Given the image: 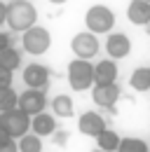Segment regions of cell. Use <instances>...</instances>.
Returning a JSON list of instances; mask_svg holds the SVG:
<instances>
[{
	"label": "cell",
	"mask_w": 150,
	"mask_h": 152,
	"mask_svg": "<svg viewBox=\"0 0 150 152\" xmlns=\"http://www.w3.org/2000/svg\"><path fill=\"white\" fill-rule=\"evenodd\" d=\"M92 152H103V150H92Z\"/></svg>",
	"instance_id": "484cf974"
},
{
	"label": "cell",
	"mask_w": 150,
	"mask_h": 152,
	"mask_svg": "<svg viewBox=\"0 0 150 152\" xmlns=\"http://www.w3.org/2000/svg\"><path fill=\"white\" fill-rule=\"evenodd\" d=\"M127 17L136 26H146V23L150 26V2L148 0H134V2H129Z\"/></svg>",
	"instance_id": "4fadbf2b"
},
{
	"label": "cell",
	"mask_w": 150,
	"mask_h": 152,
	"mask_svg": "<svg viewBox=\"0 0 150 152\" xmlns=\"http://www.w3.org/2000/svg\"><path fill=\"white\" fill-rule=\"evenodd\" d=\"M31 129H33V133H38L40 138H42V136H52V133H56V119H54V115H47V113L35 115Z\"/></svg>",
	"instance_id": "5bb4252c"
},
{
	"label": "cell",
	"mask_w": 150,
	"mask_h": 152,
	"mask_svg": "<svg viewBox=\"0 0 150 152\" xmlns=\"http://www.w3.org/2000/svg\"><path fill=\"white\" fill-rule=\"evenodd\" d=\"M71 49H73V54L77 58H94L99 54V40L94 33H77L73 40H71Z\"/></svg>",
	"instance_id": "8992f818"
},
{
	"label": "cell",
	"mask_w": 150,
	"mask_h": 152,
	"mask_svg": "<svg viewBox=\"0 0 150 152\" xmlns=\"http://www.w3.org/2000/svg\"><path fill=\"white\" fill-rule=\"evenodd\" d=\"M31 126H33L31 115H26L24 110H19V108L0 115V129H2V133L12 136V138H17V140H21V138L28 133Z\"/></svg>",
	"instance_id": "3957f363"
},
{
	"label": "cell",
	"mask_w": 150,
	"mask_h": 152,
	"mask_svg": "<svg viewBox=\"0 0 150 152\" xmlns=\"http://www.w3.org/2000/svg\"><path fill=\"white\" fill-rule=\"evenodd\" d=\"M120 143H122L120 133L110 131V129H106V131H103L99 138H96V145H99V150H103V152H117V150H120Z\"/></svg>",
	"instance_id": "9a60e30c"
},
{
	"label": "cell",
	"mask_w": 150,
	"mask_h": 152,
	"mask_svg": "<svg viewBox=\"0 0 150 152\" xmlns=\"http://www.w3.org/2000/svg\"><path fill=\"white\" fill-rule=\"evenodd\" d=\"M63 140H66V131H59L54 136V143H63Z\"/></svg>",
	"instance_id": "d4e9b609"
},
{
	"label": "cell",
	"mask_w": 150,
	"mask_h": 152,
	"mask_svg": "<svg viewBox=\"0 0 150 152\" xmlns=\"http://www.w3.org/2000/svg\"><path fill=\"white\" fill-rule=\"evenodd\" d=\"M92 98L99 108H112L120 98V87L117 84H96L92 89Z\"/></svg>",
	"instance_id": "30bf717a"
},
{
	"label": "cell",
	"mask_w": 150,
	"mask_h": 152,
	"mask_svg": "<svg viewBox=\"0 0 150 152\" xmlns=\"http://www.w3.org/2000/svg\"><path fill=\"white\" fill-rule=\"evenodd\" d=\"M19 66H21V54H19V49H14V47H10V49H0V68L14 73Z\"/></svg>",
	"instance_id": "ac0fdd59"
},
{
	"label": "cell",
	"mask_w": 150,
	"mask_h": 152,
	"mask_svg": "<svg viewBox=\"0 0 150 152\" xmlns=\"http://www.w3.org/2000/svg\"><path fill=\"white\" fill-rule=\"evenodd\" d=\"M77 129H80V133H85L89 138H99L106 131V119L99 113H82L77 119Z\"/></svg>",
	"instance_id": "9c48e42d"
},
{
	"label": "cell",
	"mask_w": 150,
	"mask_h": 152,
	"mask_svg": "<svg viewBox=\"0 0 150 152\" xmlns=\"http://www.w3.org/2000/svg\"><path fill=\"white\" fill-rule=\"evenodd\" d=\"M148 35H150V26H148Z\"/></svg>",
	"instance_id": "4316f807"
},
{
	"label": "cell",
	"mask_w": 150,
	"mask_h": 152,
	"mask_svg": "<svg viewBox=\"0 0 150 152\" xmlns=\"http://www.w3.org/2000/svg\"><path fill=\"white\" fill-rule=\"evenodd\" d=\"M94 80L96 84H117V66L112 58H103L94 66Z\"/></svg>",
	"instance_id": "7c38bea8"
},
{
	"label": "cell",
	"mask_w": 150,
	"mask_h": 152,
	"mask_svg": "<svg viewBox=\"0 0 150 152\" xmlns=\"http://www.w3.org/2000/svg\"><path fill=\"white\" fill-rule=\"evenodd\" d=\"M19 152H42V138L38 133H26L19 140Z\"/></svg>",
	"instance_id": "ffe728a7"
},
{
	"label": "cell",
	"mask_w": 150,
	"mask_h": 152,
	"mask_svg": "<svg viewBox=\"0 0 150 152\" xmlns=\"http://www.w3.org/2000/svg\"><path fill=\"white\" fill-rule=\"evenodd\" d=\"M106 52L110 58H124L131 52V40L124 33H110L106 40Z\"/></svg>",
	"instance_id": "8fae6325"
},
{
	"label": "cell",
	"mask_w": 150,
	"mask_h": 152,
	"mask_svg": "<svg viewBox=\"0 0 150 152\" xmlns=\"http://www.w3.org/2000/svg\"><path fill=\"white\" fill-rule=\"evenodd\" d=\"M68 84L73 91H87V89L96 87L94 66L85 58H73L68 63Z\"/></svg>",
	"instance_id": "7a4b0ae2"
},
{
	"label": "cell",
	"mask_w": 150,
	"mask_h": 152,
	"mask_svg": "<svg viewBox=\"0 0 150 152\" xmlns=\"http://www.w3.org/2000/svg\"><path fill=\"white\" fill-rule=\"evenodd\" d=\"M7 26L12 31H19V33H26L31 31L33 26H38V10L33 7V2H26V0H14L7 5Z\"/></svg>",
	"instance_id": "6da1fadb"
},
{
	"label": "cell",
	"mask_w": 150,
	"mask_h": 152,
	"mask_svg": "<svg viewBox=\"0 0 150 152\" xmlns=\"http://www.w3.org/2000/svg\"><path fill=\"white\" fill-rule=\"evenodd\" d=\"M45 105H47V98L42 91L38 89H26L19 94V110H24L26 115H42L45 113Z\"/></svg>",
	"instance_id": "52a82bcc"
},
{
	"label": "cell",
	"mask_w": 150,
	"mask_h": 152,
	"mask_svg": "<svg viewBox=\"0 0 150 152\" xmlns=\"http://www.w3.org/2000/svg\"><path fill=\"white\" fill-rule=\"evenodd\" d=\"M21 77H24V82H26L28 89H38V91H42L49 84V70L45 66H40V63H28L24 68V75Z\"/></svg>",
	"instance_id": "ba28073f"
},
{
	"label": "cell",
	"mask_w": 150,
	"mask_h": 152,
	"mask_svg": "<svg viewBox=\"0 0 150 152\" xmlns=\"http://www.w3.org/2000/svg\"><path fill=\"white\" fill-rule=\"evenodd\" d=\"M0 152H19V140L7 133H0Z\"/></svg>",
	"instance_id": "7402d4cb"
},
{
	"label": "cell",
	"mask_w": 150,
	"mask_h": 152,
	"mask_svg": "<svg viewBox=\"0 0 150 152\" xmlns=\"http://www.w3.org/2000/svg\"><path fill=\"white\" fill-rule=\"evenodd\" d=\"M10 47H12V38L7 33H2L0 35V49H10Z\"/></svg>",
	"instance_id": "cb8c5ba5"
},
{
	"label": "cell",
	"mask_w": 150,
	"mask_h": 152,
	"mask_svg": "<svg viewBox=\"0 0 150 152\" xmlns=\"http://www.w3.org/2000/svg\"><path fill=\"white\" fill-rule=\"evenodd\" d=\"M85 23H87L89 33H94V35L110 33L112 26H115V14H112L110 7H106V5H94L85 14Z\"/></svg>",
	"instance_id": "277c9868"
},
{
	"label": "cell",
	"mask_w": 150,
	"mask_h": 152,
	"mask_svg": "<svg viewBox=\"0 0 150 152\" xmlns=\"http://www.w3.org/2000/svg\"><path fill=\"white\" fill-rule=\"evenodd\" d=\"M52 110H54V115H59V117H63V119H68V117H73V98L68 94H59L52 101Z\"/></svg>",
	"instance_id": "2e32d148"
},
{
	"label": "cell",
	"mask_w": 150,
	"mask_h": 152,
	"mask_svg": "<svg viewBox=\"0 0 150 152\" xmlns=\"http://www.w3.org/2000/svg\"><path fill=\"white\" fill-rule=\"evenodd\" d=\"M19 108V94L14 89H0V110L2 113H10V110H17Z\"/></svg>",
	"instance_id": "d6986e66"
},
{
	"label": "cell",
	"mask_w": 150,
	"mask_h": 152,
	"mask_svg": "<svg viewBox=\"0 0 150 152\" xmlns=\"http://www.w3.org/2000/svg\"><path fill=\"white\" fill-rule=\"evenodd\" d=\"M134 91H150V68H136L129 77Z\"/></svg>",
	"instance_id": "e0dca14e"
},
{
	"label": "cell",
	"mask_w": 150,
	"mask_h": 152,
	"mask_svg": "<svg viewBox=\"0 0 150 152\" xmlns=\"http://www.w3.org/2000/svg\"><path fill=\"white\" fill-rule=\"evenodd\" d=\"M49 45H52V35H49V31H47L45 26H33V28L26 31L24 38H21L24 52H28V54H33V56L45 54V52L49 49Z\"/></svg>",
	"instance_id": "5b68a950"
},
{
	"label": "cell",
	"mask_w": 150,
	"mask_h": 152,
	"mask_svg": "<svg viewBox=\"0 0 150 152\" xmlns=\"http://www.w3.org/2000/svg\"><path fill=\"white\" fill-rule=\"evenodd\" d=\"M117 152H150V148H148V143L141 140V138H122Z\"/></svg>",
	"instance_id": "44dd1931"
},
{
	"label": "cell",
	"mask_w": 150,
	"mask_h": 152,
	"mask_svg": "<svg viewBox=\"0 0 150 152\" xmlns=\"http://www.w3.org/2000/svg\"><path fill=\"white\" fill-rule=\"evenodd\" d=\"M0 89H12V70L0 68Z\"/></svg>",
	"instance_id": "603a6c76"
}]
</instances>
